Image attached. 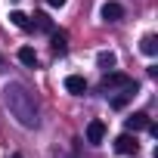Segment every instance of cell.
<instances>
[{"label": "cell", "mask_w": 158, "mask_h": 158, "mask_svg": "<svg viewBox=\"0 0 158 158\" xmlns=\"http://www.w3.org/2000/svg\"><path fill=\"white\" fill-rule=\"evenodd\" d=\"M133 96V90H121L118 96H112V109H124L127 106V99Z\"/></svg>", "instance_id": "14"}, {"label": "cell", "mask_w": 158, "mask_h": 158, "mask_svg": "<svg viewBox=\"0 0 158 158\" xmlns=\"http://www.w3.org/2000/svg\"><path fill=\"white\" fill-rule=\"evenodd\" d=\"M13 158H22V155H19V152H16V155H13Z\"/></svg>", "instance_id": "17"}, {"label": "cell", "mask_w": 158, "mask_h": 158, "mask_svg": "<svg viewBox=\"0 0 158 158\" xmlns=\"http://www.w3.org/2000/svg\"><path fill=\"white\" fill-rule=\"evenodd\" d=\"M99 16H102L106 22H121V19H124V6H121V3H115V0H109V3H102Z\"/></svg>", "instance_id": "5"}, {"label": "cell", "mask_w": 158, "mask_h": 158, "mask_svg": "<svg viewBox=\"0 0 158 158\" xmlns=\"http://www.w3.org/2000/svg\"><path fill=\"white\" fill-rule=\"evenodd\" d=\"M102 90L106 93H121V90H133L136 93V84H133V77L130 74H124V71H109L106 77H102Z\"/></svg>", "instance_id": "2"}, {"label": "cell", "mask_w": 158, "mask_h": 158, "mask_svg": "<svg viewBox=\"0 0 158 158\" xmlns=\"http://www.w3.org/2000/svg\"><path fill=\"white\" fill-rule=\"evenodd\" d=\"M96 62H99V68H106V71H109V68H115V65H118V56H115L112 50H102V53L96 56Z\"/></svg>", "instance_id": "11"}, {"label": "cell", "mask_w": 158, "mask_h": 158, "mask_svg": "<svg viewBox=\"0 0 158 158\" xmlns=\"http://www.w3.org/2000/svg\"><path fill=\"white\" fill-rule=\"evenodd\" d=\"M19 62L28 65V68H37V53H34L31 47H22V50H19Z\"/></svg>", "instance_id": "10"}, {"label": "cell", "mask_w": 158, "mask_h": 158, "mask_svg": "<svg viewBox=\"0 0 158 158\" xmlns=\"http://www.w3.org/2000/svg\"><path fill=\"white\" fill-rule=\"evenodd\" d=\"M47 3H50V6H65L68 0H47Z\"/></svg>", "instance_id": "15"}, {"label": "cell", "mask_w": 158, "mask_h": 158, "mask_svg": "<svg viewBox=\"0 0 158 158\" xmlns=\"http://www.w3.org/2000/svg\"><path fill=\"white\" fill-rule=\"evenodd\" d=\"M124 127H127V133H136V130H146L149 127V115L146 112H133L127 121H124Z\"/></svg>", "instance_id": "6"}, {"label": "cell", "mask_w": 158, "mask_h": 158, "mask_svg": "<svg viewBox=\"0 0 158 158\" xmlns=\"http://www.w3.org/2000/svg\"><path fill=\"white\" fill-rule=\"evenodd\" d=\"M3 102H6V109H10V115L22 124V127H37V102H34V93L25 87V84H19V81H10L6 87H3Z\"/></svg>", "instance_id": "1"}, {"label": "cell", "mask_w": 158, "mask_h": 158, "mask_svg": "<svg viewBox=\"0 0 158 158\" xmlns=\"http://www.w3.org/2000/svg\"><path fill=\"white\" fill-rule=\"evenodd\" d=\"M10 22H13L16 28H22V31H31V22H28V16H25V13H19V10H13V13H10Z\"/></svg>", "instance_id": "12"}, {"label": "cell", "mask_w": 158, "mask_h": 158, "mask_svg": "<svg viewBox=\"0 0 158 158\" xmlns=\"http://www.w3.org/2000/svg\"><path fill=\"white\" fill-rule=\"evenodd\" d=\"M0 68H3V56H0Z\"/></svg>", "instance_id": "16"}, {"label": "cell", "mask_w": 158, "mask_h": 158, "mask_svg": "<svg viewBox=\"0 0 158 158\" xmlns=\"http://www.w3.org/2000/svg\"><path fill=\"white\" fill-rule=\"evenodd\" d=\"M31 28H40V31H53V22H50V16L37 13V16H34V22H31Z\"/></svg>", "instance_id": "13"}, {"label": "cell", "mask_w": 158, "mask_h": 158, "mask_svg": "<svg viewBox=\"0 0 158 158\" xmlns=\"http://www.w3.org/2000/svg\"><path fill=\"white\" fill-rule=\"evenodd\" d=\"M102 139H106V124H102V121H90V124H87V143L99 146Z\"/></svg>", "instance_id": "8"}, {"label": "cell", "mask_w": 158, "mask_h": 158, "mask_svg": "<svg viewBox=\"0 0 158 158\" xmlns=\"http://www.w3.org/2000/svg\"><path fill=\"white\" fill-rule=\"evenodd\" d=\"M115 152H118V155H136V152H139V143H136V136H130V133H121V136L115 139Z\"/></svg>", "instance_id": "3"}, {"label": "cell", "mask_w": 158, "mask_h": 158, "mask_svg": "<svg viewBox=\"0 0 158 158\" xmlns=\"http://www.w3.org/2000/svg\"><path fill=\"white\" fill-rule=\"evenodd\" d=\"M139 50H143L146 56H155V53H158V37H155V34H146V37L139 40Z\"/></svg>", "instance_id": "9"}, {"label": "cell", "mask_w": 158, "mask_h": 158, "mask_svg": "<svg viewBox=\"0 0 158 158\" xmlns=\"http://www.w3.org/2000/svg\"><path fill=\"white\" fill-rule=\"evenodd\" d=\"M50 50H53V56H65L68 53V34L65 31H50Z\"/></svg>", "instance_id": "4"}, {"label": "cell", "mask_w": 158, "mask_h": 158, "mask_svg": "<svg viewBox=\"0 0 158 158\" xmlns=\"http://www.w3.org/2000/svg\"><path fill=\"white\" fill-rule=\"evenodd\" d=\"M65 90L74 93V96H84V93H87V81H84L81 74H68V77H65Z\"/></svg>", "instance_id": "7"}]
</instances>
